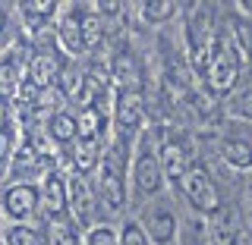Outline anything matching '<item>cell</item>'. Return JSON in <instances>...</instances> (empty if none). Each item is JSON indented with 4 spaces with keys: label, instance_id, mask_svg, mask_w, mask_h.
Returning a JSON list of instances; mask_svg holds the SVG:
<instances>
[{
    "label": "cell",
    "instance_id": "cell-1",
    "mask_svg": "<svg viewBox=\"0 0 252 245\" xmlns=\"http://www.w3.org/2000/svg\"><path fill=\"white\" fill-rule=\"evenodd\" d=\"M164 126H145L139 138L132 141V157H129V198H136L142 208L145 201L164 195L167 179H164L161 161H158V141H161Z\"/></svg>",
    "mask_w": 252,
    "mask_h": 245
},
{
    "label": "cell",
    "instance_id": "cell-2",
    "mask_svg": "<svg viewBox=\"0 0 252 245\" xmlns=\"http://www.w3.org/2000/svg\"><path fill=\"white\" fill-rule=\"evenodd\" d=\"M177 192L183 195V201L189 204V211H192L195 217L208 220L215 217L220 208H224V201H220V189L215 183V176L208 173V167L199 161H192L183 173V179H180Z\"/></svg>",
    "mask_w": 252,
    "mask_h": 245
},
{
    "label": "cell",
    "instance_id": "cell-3",
    "mask_svg": "<svg viewBox=\"0 0 252 245\" xmlns=\"http://www.w3.org/2000/svg\"><path fill=\"white\" fill-rule=\"evenodd\" d=\"M240 54H236L233 41L227 38V31H215L211 41V57H208V69H205V88L218 98H227L236 82H240Z\"/></svg>",
    "mask_w": 252,
    "mask_h": 245
},
{
    "label": "cell",
    "instance_id": "cell-4",
    "mask_svg": "<svg viewBox=\"0 0 252 245\" xmlns=\"http://www.w3.org/2000/svg\"><path fill=\"white\" fill-rule=\"evenodd\" d=\"M148 110H145V94L142 88H114V101H110V129L114 138L120 141H136L139 132L145 129Z\"/></svg>",
    "mask_w": 252,
    "mask_h": 245
},
{
    "label": "cell",
    "instance_id": "cell-5",
    "mask_svg": "<svg viewBox=\"0 0 252 245\" xmlns=\"http://www.w3.org/2000/svg\"><path fill=\"white\" fill-rule=\"evenodd\" d=\"M139 230L145 233L148 245H173L180 233V214H177V204L167 192L158 195V198L145 201L139 208Z\"/></svg>",
    "mask_w": 252,
    "mask_h": 245
},
{
    "label": "cell",
    "instance_id": "cell-6",
    "mask_svg": "<svg viewBox=\"0 0 252 245\" xmlns=\"http://www.w3.org/2000/svg\"><path fill=\"white\" fill-rule=\"evenodd\" d=\"M0 214L6 223H38L41 220L38 183H3L0 186Z\"/></svg>",
    "mask_w": 252,
    "mask_h": 245
},
{
    "label": "cell",
    "instance_id": "cell-7",
    "mask_svg": "<svg viewBox=\"0 0 252 245\" xmlns=\"http://www.w3.org/2000/svg\"><path fill=\"white\" fill-rule=\"evenodd\" d=\"M218 157L236 173H252V126L230 120L218 138Z\"/></svg>",
    "mask_w": 252,
    "mask_h": 245
},
{
    "label": "cell",
    "instance_id": "cell-8",
    "mask_svg": "<svg viewBox=\"0 0 252 245\" xmlns=\"http://www.w3.org/2000/svg\"><path fill=\"white\" fill-rule=\"evenodd\" d=\"M63 60H66V57L60 54L57 41L47 47V44H41L35 38V44H32V51H29V63H26V79L35 85V88H41V91L44 88H54Z\"/></svg>",
    "mask_w": 252,
    "mask_h": 245
},
{
    "label": "cell",
    "instance_id": "cell-9",
    "mask_svg": "<svg viewBox=\"0 0 252 245\" xmlns=\"http://www.w3.org/2000/svg\"><path fill=\"white\" fill-rule=\"evenodd\" d=\"M158 161H161V170H164L167 186L177 189L180 179H183V173H186V167L192 163L189 141L180 138L173 129H164V132H161V141H158Z\"/></svg>",
    "mask_w": 252,
    "mask_h": 245
},
{
    "label": "cell",
    "instance_id": "cell-10",
    "mask_svg": "<svg viewBox=\"0 0 252 245\" xmlns=\"http://www.w3.org/2000/svg\"><path fill=\"white\" fill-rule=\"evenodd\" d=\"M60 6L63 3H57V0H22V3H16L13 10H16L19 26H22V35L32 38V41L47 35L60 16Z\"/></svg>",
    "mask_w": 252,
    "mask_h": 245
},
{
    "label": "cell",
    "instance_id": "cell-11",
    "mask_svg": "<svg viewBox=\"0 0 252 245\" xmlns=\"http://www.w3.org/2000/svg\"><path fill=\"white\" fill-rule=\"evenodd\" d=\"M82 3H63L60 16L54 22V41H57L60 54L66 60H79L82 57Z\"/></svg>",
    "mask_w": 252,
    "mask_h": 245
},
{
    "label": "cell",
    "instance_id": "cell-12",
    "mask_svg": "<svg viewBox=\"0 0 252 245\" xmlns=\"http://www.w3.org/2000/svg\"><path fill=\"white\" fill-rule=\"evenodd\" d=\"M66 214L76 226H92V217L98 214L94 186L85 176H66Z\"/></svg>",
    "mask_w": 252,
    "mask_h": 245
},
{
    "label": "cell",
    "instance_id": "cell-13",
    "mask_svg": "<svg viewBox=\"0 0 252 245\" xmlns=\"http://www.w3.org/2000/svg\"><path fill=\"white\" fill-rule=\"evenodd\" d=\"M38 195H41V223L66 217V173L60 167L38 176Z\"/></svg>",
    "mask_w": 252,
    "mask_h": 245
},
{
    "label": "cell",
    "instance_id": "cell-14",
    "mask_svg": "<svg viewBox=\"0 0 252 245\" xmlns=\"http://www.w3.org/2000/svg\"><path fill=\"white\" fill-rule=\"evenodd\" d=\"M44 138H47V145L54 148V151H66L69 145H76V113L73 110H57V113H51L44 120Z\"/></svg>",
    "mask_w": 252,
    "mask_h": 245
},
{
    "label": "cell",
    "instance_id": "cell-15",
    "mask_svg": "<svg viewBox=\"0 0 252 245\" xmlns=\"http://www.w3.org/2000/svg\"><path fill=\"white\" fill-rule=\"evenodd\" d=\"M79 28H82V54L98 51L104 35H107V22L94 13L92 3H82V22H79Z\"/></svg>",
    "mask_w": 252,
    "mask_h": 245
},
{
    "label": "cell",
    "instance_id": "cell-16",
    "mask_svg": "<svg viewBox=\"0 0 252 245\" xmlns=\"http://www.w3.org/2000/svg\"><path fill=\"white\" fill-rule=\"evenodd\" d=\"M41 230H44V242L47 245H82V233H79V226L69 220V214L44 220Z\"/></svg>",
    "mask_w": 252,
    "mask_h": 245
},
{
    "label": "cell",
    "instance_id": "cell-17",
    "mask_svg": "<svg viewBox=\"0 0 252 245\" xmlns=\"http://www.w3.org/2000/svg\"><path fill=\"white\" fill-rule=\"evenodd\" d=\"M227 116L252 126V76L246 82H236V88L227 94Z\"/></svg>",
    "mask_w": 252,
    "mask_h": 245
},
{
    "label": "cell",
    "instance_id": "cell-18",
    "mask_svg": "<svg viewBox=\"0 0 252 245\" xmlns=\"http://www.w3.org/2000/svg\"><path fill=\"white\" fill-rule=\"evenodd\" d=\"M19 138H22V126L16 120V113L13 110H3V113H0V170H6V163H10Z\"/></svg>",
    "mask_w": 252,
    "mask_h": 245
},
{
    "label": "cell",
    "instance_id": "cell-19",
    "mask_svg": "<svg viewBox=\"0 0 252 245\" xmlns=\"http://www.w3.org/2000/svg\"><path fill=\"white\" fill-rule=\"evenodd\" d=\"M136 10H139V19L145 22V26L158 28V26H167L170 19H177L183 6L173 3V0H145V3L136 6Z\"/></svg>",
    "mask_w": 252,
    "mask_h": 245
},
{
    "label": "cell",
    "instance_id": "cell-20",
    "mask_svg": "<svg viewBox=\"0 0 252 245\" xmlns=\"http://www.w3.org/2000/svg\"><path fill=\"white\" fill-rule=\"evenodd\" d=\"M0 242L3 245H47L41 223H6Z\"/></svg>",
    "mask_w": 252,
    "mask_h": 245
},
{
    "label": "cell",
    "instance_id": "cell-21",
    "mask_svg": "<svg viewBox=\"0 0 252 245\" xmlns=\"http://www.w3.org/2000/svg\"><path fill=\"white\" fill-rule=\"evenodd\" d=\"M230 41L236 47V54H240L243 63H252V22L243 19V16H236L233 19V31H230Z\"/></svg>",
    "mask_w": 252,
    "mask_h": 245
},
{
    "label": "cell",
    "instance_id": "cell-22",
    "mask_svg": "<svg viewBox=\"0 0 252 245\" xmlns=\"http://www.w3.org/2000/svg\"><path fill=\"white\" fill-rule=\"evenodd\" d=\"M177 245H211L208 242V226H205V220L202 217H192V220H186V223H180Z\"/></svg>",
    "mask_w": 252,
    "mask_h": 245
},
{
    "label": "cell",
    "instance_id": "cell-23",
    "mask_svg": "<svg viewBox=\"0 0 252 245\" xmlns=\"http://www.w3.org/2000/svg\"><path fill=\"white\" fill-rule=\"evenodd\" d=\"M120 245H148L145 233L139 230L136 220H126V223L120 226Z\"/></svg>",
    "mask_w": 252,
    "mask_h": 245
},
{
    "label": "cell",
    "instance_id": "cell-24",
    "mask_svg": "<svg viewBox=\"0 0 252 245\" xmlns=\"http://www.w3.org/2000/svg\"><path fill=\"white\" fill-rule=\"evenodd\" d=\"M10 22H13V6L0 3V51H3V47H10V38H6V28H10Z\"/></svg>",
    "mask_w": 252,
    "mask_h": 245
},
{
    "label": "cell",
    "instance_id": "cell-25",
    "mask_svg": "<svg viewBox=\"0 0 252 245\" xmlns=\"http://www.w3.org/2000/svg\"><path fill=\"white\" fill-rule=\"evenodd\" d=\"M236 10H240L243 19H249V22H252V0H240V3H236Z\"/></svg>",
    "mask_w": 252,
    "mask_h": 245
},
{
    "label": "cell",
    "instance_id": "cell-26",
    "mask_svg": "<svg viewBox=\"0 0 252 245\" xmlns=\"http://www.w3.org/2000/svg\"><path fill=\"white\" fill-rule=\"evenodd\" d=\"M3 230H6V220H3V214H0V236H3Z\"/></svg>",
    "mask_w": 252,
    "mask_h": 245
},
{
    "label": "cell",
    "instance_id": "cell-27",
    "mask_svg": "<svg viewBox=\"0 0 252 245\" xmlns=\"http://www.w3.org/2000/svg\"><path fill=\"white\" fill-rule=\"evenodd\" d=\"M0 245H3V242H0Z\"/></svg>",
    "mask_w": 252,
    "mask_h": 245
}]
</instances>
